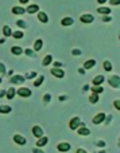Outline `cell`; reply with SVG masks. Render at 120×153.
<instances>
[{
	"label": "cell",
	"mask_w": 120,
	"mask_h": 153,
	"mask_svg": "<svg viewBox=\"0 0 120 153\" xmlns=\"http://www.w3.org/2000/svg\"><path fill=\"white\" fill-rule=\"evenodd\" d=\"M78 73H80V74H85V69H78Z\"/></svg>",
	"instance_id": "cell-47"
},
{
	"label": "cell",
	"mask_w": 120,
	"mask_h": 153,
	"mask_svg": "<svg viewBox=\"0 0 120 153\" xmlns=\"http://www.w3.org/2000/svg\"><path fill=\"white\" fill-rule=\"evenodd\" d=\"M32 153H45V152L40 151L39 148H35V149H32Z\"/></svg>",
	"instance_id": "cell-42"
},
{
	"label": "cell",
	"mask_w": 120,
	"mask_h": 153,
	"mask_svg": "<svg viewBox=\"0 0 120 153\" xmlns=\"http://www.w3.org/2000/svg\"><path fill=\"white\" fill-rule=\"evenodd\" d=\"M35 76H37V73L32 71V73H27V74L24 75V78L26 79H32V78H35Z\"/></svg>",
	"instance_id": "cell-31"
},
{
	"label": "cell",
	"mask_w": 120,
	"mask_h": 153,
	"mask_svg": "<svg viewBox=\"0 0 120 153\" xmlns=\"http://www.w3.org/2000/svg\"><path fill=\"white\" fill-rule=\"evenodd\" d=\"M3 35H4L5 38H8V36H11V35H12V30H11L10 26H4V27H3Z\"/></svg>",
	"instance_id": "cell-23"
},
{
	"label": "cell",
	"mask_w": 120,
	"mask_h": 153,
	"mask_svg": "<svg viewBox=\"0 0 120 153\" xmlns=\"http://www.w3.org/2000/svg\"><path fill=\"white\" fill-rule=\"evenodd\" d=\"M16 94H18L19 97H22V98H28L30 95L32 94V91L28 89V87H20V89L16 91Z\"/></svg>",
	"instance_id": "cell-2"
},
{
	"label": "cell",
	"mask_w": 120,
	"mask_h": 153,
	"mask_svg": "<svg viewBox=\"0 0 120 153\" xmlns=\"http://www.w3.org/2000/svg\"><path fill=\"white\" fill-rule=\"evenodd\" d=\"M72 54L74 56H80L81 55V50H78V48H74V50H72Z\"/></svg>",
	"instance_id": "cell-35"
},
{
	"label": "cell",
	"mask_w": 120,
	"mask_h": 153,
	"mask_svg": "<svg viewBox=\"0 0 120 153\" xmlns=\"http://www.w3.org/2000/svg\"><path fill=\"white\" fill-rule=\"evenodd\" d=\"M26 81L23 75H14V76H10V82L12 85H22L23 82Z\"/></svg>",
	"instance_id": "cell-3"
},
{
	"label": "cell",
	"mask_w": 120,
	"mask_h": 153,
	"mask_svg": "<svg viewBox=\"0 0 120 153\" xmlns=\"http://www.w3.org/2000/svg\"><path fill=\"white\" fill-rule=\"evenodd\" d=\"M24 54H26L27 56H35L34 55V51H32L31 48H26V50H24Z\"/></svg>",
	"instance_id": "cell-34"
},
{
	"label": "cell",
	"mask_w": 120,
	"mask_h": 153,
	"mask_svg": "<svg viewBox=\"0 0 120 153\" xmlns=\"http://www.w3.org/2000/svg\"><path fill=\"white\" fill-rule=\"evenodd\" d=\"M104 81H105V78L103 75H96L93 78V86H100L101 83H104Z\"/></svg>",
	"instance_id": "cell-13"
},
{
	"label": "cell",
	"mask_w": 120,
	"mask_h": 153,
	"mask_svg": "<svg viewBox=\"0 0 120 153\" xmlns=\"http://www.w3.org/2000/svg\"><path fill=\"white\" fill-rule=\"evenodd\" d=\"M3 74H5V66L0 62V75H3Z\"/></svg>",
	"instance_id": "cell-38"
},
{
	"label": "cell",
	"mask_w": 120,
	"mask_h": 153,
	"mask_svg": "<svg viewBox=\"0 0 120 153\" xmlns=\"http://www.w3.org/2000/svg\"><path fill=\"white\" fill-rule=\"evenodd\" d=\"M113 106H115L116 110H119V111H120V100H116L115 102H113Z\"/></svg>",
	"instance_id": "cell-37"
},
{
	"label": "cell",
	"mask_w": 120,
	"mask_h": 153,
	"mask_svg": "<svg viewBox=\"0 0 120 153\" xmlns=\"http://www.w3.org/2000/svg\"><path fill=\"white\" fill-rule=\"evenodd\" d=\"M111 5H120V0H110Z\"/></svg>",
	"instance_id": "cell-40"
},
{
	"label": "cell",
	"mask_w": 120,
	"mask_h": 153,
	"mask_svg": "<svg viewBox=\"0 0 120 153\" xmlns=\"http://www.w3.org/2000/svg\"><path fill=\"white\" fill-rule=\"evenodd\" d=\"M111 20H112V18H111L110 15H104V18H103V22H104V23H110Z\"/></svg>",
	"instance_id": "cell-36"
},
{
	"label": "cell",
	"mask_w": 120,
	"mask_h": 153,
	"mask_svg": "<svg viewBox=\"0 0 120 153\" xmlns=\"http://www.w3.org/2000/svg\"><path fill=\"white\" fill-rule=\"evenodd\" d=\"M105 113H99L96 114V116L93 117V120H92V122H93L94 125H99V124H103V122L105 121Z\"/></svg>",
	"instance_id": "cell-6"
},
{
	"label": "cell",
	"mask_w": 120,
	"mask_h": 153,
	"mask_svg": "<svg viewBox=\"0 0 120 153\" xmlns=\"http://www.w3.org/2000/svg\"><path fill=\"white\" fill-rule=\"evenodd\" d=\"M119 39H120V34H119Z\"/></svg>",
	"instance_id": "cell-55"
},
{
	"label": "cell",
	"mask_w": 120,
	"mask_h": 153,
	"mask_svg": "<svg viewBox=\"0 0 120 153\" xmlns=\"http://www.w3.org/2000/svg\"><path fill=\"white\" fill-rule=\"evenodd\" d=\"M89 102H91L92 105L99 102V94H97V93H92L91 97H89Z\"/></svg>",
	"instance_id": "cell-24"
},
{
	"label": "cell",
	"mask_w": 120,
	"mask_h": 153,
	"mask_svg": "<svg viewBox=\"0 0 120 153\" xmlns=\"http://www.w3.org/2000/svg\"><path fill=\"white\" fill-rule=\"evenodd\" d=\"M111 120H112V116H111V114H110V116H108V117H105V125H110L111 124Z\"/></svg>",
	"instance_id": "cell-39"
},
{
	"label": "cell",
	"mask_w": 120,
	"mask_h": 153,
	"mask_svg": "<svg viewBox=\"0 0 120 153\" xmlns=\"http://www.w3.org/2000/svg\"><path fill=\"white\" fill-rule=\"evenodd\" d=\"M11 110H12V108L8 105H0V113L2 114H8L11 113Z\"/></svg>",
	"instance_id": "cell-21"
},
{
	"label": "cell",
	"mask_w": 120,
	"mask_h": 153,
	"mask_svg": "<svg viewBox=\"0 0 120 153\" xmlns=\"http://www.w3.org/2000/svg\"><path fill=\"white\" fill-rule=\"evenodd\" d=\"M11 53H12L14 55H22V54L24 53V50H22V47H19V46H14V47L11 48Z\"/></svg>",
	"instance_id": "cell-19"
},
{
	"label": "cell",
	"mask_w": 120,
	"mask_h": 153,
	"mask_svg": "<svg viewBox=\"0 0 120 153\" xmlns=\"http://www.w3.org/2000/svg\"><path fill=\"white\" fill-rule=\"evenodd\" d=\"M89 89H91V86H89V85H84V87H82L84 91H86V90H89Z\"/></svg>",
	"instance_id": "cell-45"
},
{
	"label": "cell",
	"mask_w": 120,
	"mask_h": 153,
	"mask_svg": "<svg viewBox=\"0 0 120 153\" xmlns=\"http://www.w3.org/2000/svg\"><path fill=\"white\" fill-rule=\"evenodd\" d=\"M99 153H105V151H100Z\"/></svg>",
	"instance_id": "cell-53"
},
{
	"label": "cell",
	"mask_w": 120,
	"mask_h": 153,
	"mask_svg": "<svg viewBox=\"0 0 120 153\" xmlns=\"http://www.w3.org/2000/svg\"><path fill=\"white\" fill-rule=\"evenodd\" d=\"M19 1H20V4H27L30 0H19Z\"/></svg>",
	"instance_id": "cell-48"
},
{
	"label": "cell",
	"mask_w": 120,
	"mask_h": 153,
	"mask_svg": "<svg viewBox=\"0 0 120 153\" xmlns=\"http://www.w3.org/2000/svg\"><path fill=\"white\" fill-rule=\"evenodd\" d=\"M14 141H15L18 145H26V138L20 134H15L14 136Z\"/></svg>",
	"instance_id": "cell-11"
},
{
	"label": "cell",
	"mask_w": 120,
	"mask_h": 153,
	"mask_svg": "<svg viewBox=\"0 0 120 153\" xmlns=\"http://www.w3.org/2000/svg\"><path fill=\"white\" fill-rule=\"evenodd\" d=\"M97 12L101 13V15H110V13H111V8H108V7H99V8H97Z\"/></svg>",
	"instance_id": "cell-22"
},
{
	"label": "cell",
	"mask_w": 120,
	"mask_h": 153,
	"mask_svg": "<svg viewBox=\"0 0 120 153\" xmlns=\"http://www.w3.org/2000/svg\"><path fill=\"white\" fill-rule=\"evenodd\" d=\"M26 12H28V13H37V12H39V5H38V4L28 5V7L26 8Z\"/></svg>",
	"instance_id": "cell-12"
},
{
	"label": "cell",
	"mask_w": 120,
	"mask_h": 153,
	"mask_svg": "<svg viewBox=\"0 0 120 153\" xmlns=\"http://www.w3.org/2000/svg\"><path fill=\"white\" fill-rule=\"evenodd\" d=\"M42 46H43V40L42 39H37L35 40V43H34V50L39 51L40 48H42Z\"/></svg>",
	"instance_id": "cell-26"
},
{
	"label": "cell",
	"mask_w": 120,
	"mask_h": 153,
	"mask_svg": "<svg viewBox=\"0 0 120 153\" xmlns=\"http://www.w3.org/2000/svg\"><path fill=\"white\" fill-rule=\"evenodd\" d=\"M91 89H92V91H93V93H97V94H100V93L104 91V89H103L101 86H93V87H91Z\"/></svg>",
	"instance_id": "cell-30"
},
{
	"label": "cell",
	"mask_w": 120,
	"mask_h": 153,
	"mask_svg": "<svg viewBox=\"0 0 120 153\" xmlns=\"http://www.w3.org/2000/svg\"><path fill=\"white\" fill-rule=\"evenodd\" d=\"M15 94H16V90L14 89V87H10V89L7 90V93H5V98H7V100H12V98L15 97Z\"/></svg>",
	"instance_id": "cell-17"
},
{
	"label": "cell",
	"mask_w": 120,
	"mask_h": 153,
	"mask_svg": "<svg viewBox=\"0 0 120 153\" xmlns=\"http://www.w3.org/2000/svg\"><path fill=\"white\" fill-rule=\"evenodd\" d=\"M50 98H51V97H50V94H45V95H43V101H45L46 103H47L49 101H50Z\"/></svg>",
	"instance_id": "cell-41"
},
{
	"label": "cell",
	"mask_w": 120,
	"mask_h": 153,
	"mask_svg": "<svg viewBox=\"0 0 120 153\" xmlns=\"http://www.w3.org/2000/svg\"><path fill=\"white\" fill-rule=\"evenodd\" d=\"M32 134L35 136L37 138H40L43 136V130H42V128L40 126H38V125H35V126H32Z\"/></svg>",
	"instance_id": "cell-9"
},
{
	"label": "cell",
	"mask_w": 120,
	"mask_h": 153,
	"mask_svg": "<svg viewBox=\"0 0 120 153\" xmlns=\"http://www.w3.org/2000/svg\"><path fill=\"white\" fill-rule=\"evenodd\" d=\"M0 83H2V76H0Z\"/></svg>",
	"instance_id": "cell-54"
},
{
	"label": "cell",
	"mask_w": 120,
	"mask_h": 153,
	"mask_svg": "<svg viewBox=\"0 0 120 153\" xmlns=\"http://www.w3.org/2000/svg\"><path fill=\"white\" fill-rule=\"evenodd\" d=\"M43 82H45V76H43V75L38 76V78H37V79H35V81H34V86H35V87H39L40 85L43 83Z\"/></svg>",
	"instance_id": "cell-27"
},
{
	"label": "cell",
	"mask_w": 120,
	"mask_h": 153,
	"mask_svg": "<svg viewBox=\"0 0 120 153\" xmlns=\"http://www.w3.org/2000/svg\"><path fill=\"white\" fill-rule=\"evenodd\" d=\"M118 146L120 148V137H119V141H118Z\"/></svg>",
	"instance_id": "cell-52"
},
{
	"label": "cell",
	"mask_w": 120,
	"mask_h": 153,
	"mask_svg": "<svg viewBox=\"0 0 120 153\" xmlns=\"http://www.w3.org/2000/svg\"><path fill=\"white\" fill-rule=\"evenodd\" d=\"M108 83L111 85V87L113 89H119L120 87V76L119 75H112L108 78Z\"/></svg>",
	"instance_id": "cell-1"
},
{
	"label": "cell",
	"mask_w": 120,
	"mask_h": 153,
	"mask_svg": "<svg viewBox=\"0 0 120 153\" xmlns=\"http://www.w3.org/2000/svg\"><path fill=\"white\" fill-rule=\"evenodd\" d=\"M94 145L100 146V148H104V146H105V141L104 140H97L96 143H94Z\"/></svg>",
	"instance_id": "cell-32"
},
{
	"label": "cell",
	"mask_w": 120,
	"mask_h": 153,
	"mask_svg": "<svg viewBox=\"0 0 120 153\" xmlns=\"http://www.w3.org/2000/svg\"><path fill=\"white\" fill-rule=\"evenodd\" d=\"M5 93H7V91H4V90H2V91H0V97H4V95H5Z\"/></svg>",
	"instance_id": "cell-50"
},
{
	"label": "cell",
	"mask_w": 120,
	"mask_h": 153,
	"mask_svg": "<svg viewBox=\"0 0 120 153\" xmlns=\"http://www.w3.org/2000/svg\"><path fill=\"white\" fill-rule=\"evenodd\" d=\"M57 149H58L59 152H69L70 151V144L69 143H61L57 145Z\"/></svg>",
	"instance_id": "cell-10"
},
{
	"label": "cell",
	"mask_w": 120,
	"mask_h": 153,
	"mask_svg": "<svg viewBox=\"0 0 120 153\" xmlns=\"http://www.w3.org/2000/svg\"><path fill=\"white\" fill-rule=\"evenodd\" d=\"M16 24H18V27H20V28H26L27 27V24H26V22L24 20H18L16 22Z\"/></svg>",
	"instance_id": "cell-33"
},
{
	"label": "cell",
	"mask_w": 120,
	"mask_h": 153,
	"mask_svg": "<svg viewBox=\"0 0 120 153\" xmlns=\"http://www.w3.org/2000/svg\"><path fill=\"white\" fill-rule=\"evenodd\" d=\"M108 0H97V3H100V4H104V3H107Z\"/></svg>",
	"instance_id": "cell-49"
},
{
	"label": "cell",
	"mask_w": 120,
	"mask_h": 153,
	"mask_svg": "<svg viewBox=\"0 0 120 153\" xmlns=\"http://www.w3.org/2000/svg\"><path fill=\"white\" fill-rule=\"evenodd\" d=\"M77 133L80 136H89V134H91V130H89L88 126H85V125L81 122V125L77 128Z\"/></svg>",
	"instance_id": "cell-5"
},
{
	"label": "cell",
	"mask_w": 120,
	"mask_h": 153,
	"mask_svg": "<svg viewBox=\"0 0 120 153\" xmlns=\"http://www.w3.org/2000/svg\"><path fill=\"white\" fill-rule=\"evenodd\" d=\"M80 125H81V120L78 118V117H73L69 122V128L72 130H77V128L80 126Z\"/></svg>",
	"instance_id": "cell-4"
},
{
	"label": "cell",
	"mask_w": 120,
	"mask_h": 153,
	"mask_svg": "<svg viewBox=\"0 0 120 153\" xmlns=\"http://www.w3.org/2000/svg\"><path fill=\"white\" fill-rule=\"evenodd\" d=\"M49 143V138L47 137H40V138H38V141H37V146L38 148H42V146H45L46 144Z\"/></svg>",
	"instance_id": "cell-15"
},
{
	"label": "cell",
	"mask_w": 120,
	"mask_h": 153,
	"mask_svg": "<svg viewBox=\"0 0 120 153\" xmlns=\"http://www.w3.org/2000/svg\"><path fill=\"white\" fill-rule=\"evenodd\" d=\"M51 74H53L56 78H58V79H61V78H64L65 76V71L62 69H57V67H54V69H51Z\"/></svg>",
	"instance_id": "cell-8"
},
{
	"label": "cell",
	"mask_w": 120,
	"mask_h": 153,
	"mask_svg": "<svg viewBox=\"0 0 120 153\" xmlns=\"http://www.w3.org/2000/svg\"><path fill=\"white\" fill-rule=\"evenodd\" d=\"M5 42V39H4V38H2V39H0V43H4Z\"/></svg>",
	"instance_id": "cell-51"
},
{
	"label": "cell",
	"mask_w": 120,
	"mask_h": 153,
	"mask_svg": "<svg viewBox=\"0 0 120 153\" xmlns=\"http://www.w3.org/2000/svg\"><path fill=\"white\" fill-rule=\"evenodd\" d=\"M93 66H96V61L94 59H89V61L84 62V69L85 70H91Z\"/></svg>",
	"instance_id": "cell-14"
},
{
	"label": "cell",
	"mask_w": 120,
	"mask_h": 153,
	"mask_svg": "<svg viewBox=\"0 0 120 153\" xmlns=\"http://www.w3.org/2000/svg\"><path fill=\"white\" fill-rule=\"evenodd\" d=\"M38 19H39L40 23H47L49 22V18L46 15V12H38Z\"/></svg>",
	"instance_id": "cell-20"
},
{
	"label": "cell",
	"mask_w": 120,
	"mask_h": 153,
	"mask_svg": "<svg viewBox=\"0 0 120 153\" xmlns=\"http://www.w3.org/2000/svg\"><path fill=\"white\" fill-rule=\"evenodd\" d=\"M51 62H53V56H51V55H46L45 58H43V61H42V66H49Z\"/></svg>",
	"instance_id": "cell-25"
},
{
	"label": "cell",
	"mask_w": 120,
	"mask_h": 153,
	"mask_svg": "<svg viewBox=\"0 0 120 153\" xmlns=\"http://www.w3.org/2000/svg\"><path fill=\"white\" fill-rule=\"evenodd\" d=\"M24 12H26V10L23 7H19V5L12 7V13H15V15H23Z\"/></svg>",
	"instance_id": "cell-16"
},
{
	"label": "cell",
	"mask_w": 120,
	"mask_h": 153,
	"mask_svg": "<svg viewBox=\"0 0 120 153\" xmlns=\"http://www.w3.org/2000/svg\"><path fill=\"white\" fill-rule=\"evenodd\" d=\"M59 101H66V95H59Z\"/></svg>",
	"instance_id": "cell-46"
},
{
	"label": "cell",
	"mask_w": 120,
	"mask_h": 153,
	"mask_svg": "<svg viewBox=\"0 0 120 153\" xmlns=\"http://www.w3.org/2000/svg\"><path fill=\"white\" fill-rule=\"evenodd\" d=\"M12 36L15 39H22L24 36V34H23V31H15V32H12Z\"/></svg>",
	"instance_id": "cell-28"
},
{
	"label": "cell",
	"mask_w": 120,
	"mask_h": 153,
	"mask_svg": "<svg viewBox=\"0 0 120 153\" xmlns=\"http://www.w3.org/2000/svg\"><path fill=\"white\" fill-rule=\"evenodd\" d=\"M76 153H88V152H86V151H85V149L80 148V149H77V152H76Z\"/></svg>",
	"instance_id": "cell-44"
},
{
	"label": "cell",
	"mask_w": 120,
	"mask_h": 153,
	"mask_svg": "<svg viewBox=\"0 0 120 153\" xmlns=\"http://www.w3.org/2000/svg\"><path fill=\"white\" fill-rule=\"evenodd\" d=\"M74 23V20H73V18H64L61 20V24L64 27H69V26H72V24Z\"/></svg>",
	"instance_id": "cell-18"
},
{
	"label": "cell",
	"mask_w": 120,
	"mask_h": 153,
	"mask_svg": "<svg viewBox=\"0 0 120 153\" xmlns=\"http://www.w3.org/2000/svg\"><path fill=\"white\" fill-rule=\"evenodd\" d=\"M54 66H56V67H57V69H61L62 63H61V62H56V63H54Z\"/></svg>",
	"instance_id": "cell-43"
},
{
	"label": "cell",
	"mask_w": 120,
	"mask_h": 153,
	"mask_svg": "<svg viewBox=\"0 0 120 153\" xmlns=\"http://www.w3.org/2000/svg\"><path fill=\"white\" fill-rule=\"evenodd\" d=\"M104 70H105V71H112V65H111L110 61H105L104 62Z\"/></svg>",
	"instance_id": "cell-29"
},
{
	"label": "cell",
	"mask_w": 120,
	"mask_h": 153,
	"mask_svg": "<svg viewBox=\"0 0 120 153\" xmlns=\"http://www.w3.org/2000/svg\"><path fill=\"white\" fill-rule=\"evenodd\" d=\"M93 15H91V13H85V15H81L80 16V20H81V23H84V24H91L92 22H93Z\"/></svg>",
	"instance_id": "cell-7"
}]
</instances>
